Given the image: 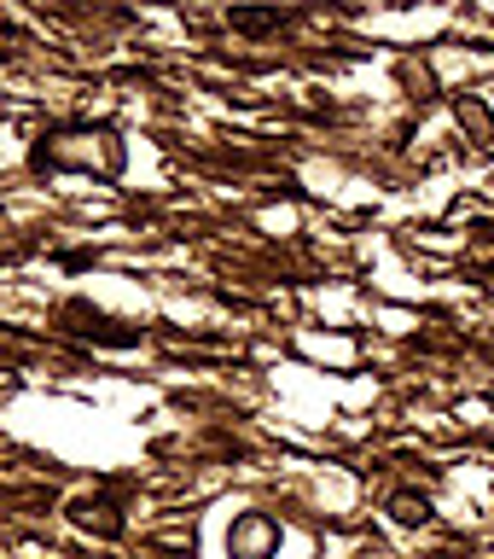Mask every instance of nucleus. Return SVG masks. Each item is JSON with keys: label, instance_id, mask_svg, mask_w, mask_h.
I'll list each match as a JSON object with an SVG mask.
<instances>
[{"label": "nucleus", "instance_id": "nucleus-1", "mask_svg": "<svg viewBox=\"0 0 494 559\" xmlns=\"http://www.w3.org/2000/svg\"><path fill=\"white\" fill-rule=\"evenodd\" d=\"M41 164L117 175L122 169V146H117V134H105V129H70V134H52L47 146H41Z\"/></svg>", "mask_w": 494, "mask_h": 559}, {"label": "nucleus", "instance_id": "nucleus-2", "mask_svg": "<svg viewBox=\"0 0 494 559\" xmlns=\"http://www.w3.org/2000/svg\"><path fill=\"white\" fill-rule=\"evenodd\" d=\"M286 548V524L274 513H239L227 524V559H274Z\"/></svg>", "mask_w": 494, "mask_h": 559}, {"label": "nucleus", "instance_id": "nucleus-3", "mask_svg": "<svg viewBox=\"0 0 494 559\" xmlns=\"http://www.w3.org/2000/svg\"><path fill=\"white\" fill-rule=\"evenodd\" d=\"M454 117H460V129L478 140V146H494V111H489L478 94H460V99H454Z\"/></svg>", "mask_w": 494, "mask_h": 559}, {"label": "nucleus", "instance_id": "nucleus-4", "mask_svg": "<svg viewBox=\"0 0 494 559\" xmlns=\"http://www.w3.org/2000/svg\"><path fill=\"white\" fill-rule=\"evenodd\" d=\"M76 524H82V531H99V536H117L122 531V519H117L111 501H82L76 507Z\"/></svg>", "mask_w": 494, "mask_h": 559}, {"label": "nucleus", "instance_id": "nucleus-5", "mask_svg": "<svg viewBox=\"0 0 494 559\" xmlns=\"http://www.w3.org/2000/svg\"><path fill=\"white\" fill-rule=\"evenodd\" d=\"M390 513H396L401 524H419V519H425V501H413V496H396V501H390Z\"/></svg>", "mask_w": 494, "mask_h": 559}]
</instances>
